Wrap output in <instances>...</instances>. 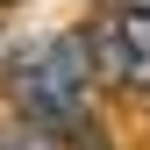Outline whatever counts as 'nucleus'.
<instances>
[{
	"instance_id": "nucleus-2",
	"label": "nucleus",
	"mask_w": 150,
	"mask_h": 150,
	"mask_svg": "<svg viewBox=\"0 0 150 150\" xmlns=\"http://www.w3.org/2000/svg\"><path fill=\"white\" fill-rule=\"evenodd\" d=\"M86 50H93V71H100L107 86L150 93V0H115L100 22H93Z\"/></svg>"
},
{
	"instance_id": "nucleus-1",
	"label": "nucleus",
	"mask_w": 150,
	"mask_h": 150,
	"mask_svg": "<svg viewBox=\"0 0 150 150\" xmlns=\"http://www.w3.org/2000/svg\"><path fill=\"white\" fill-rule=\"evenodd\" d=\"M93 50L86 36H36L7 57V100L29 115V129L64 136L93 115Z\"/></svg>"
},
{
	"instance_id": "nucleus-3",
	"label": "nucleus",
	"mask_w": 150,
	"mask_h": 150,
	"mask_svg": "<svg viewBox=\"0 0 150 150\" xmlns=\"http://www.w3.org/2000/svg\"><path fill=\"white\" fill-rule=\"evenodd\" d=\"M57 143H64V150H115V143H107V136H100L93 122H79V129H64Z\"/></svg>"
},
{
	"instance_id": "nucleus-4",
	"label": "nucleus",
	"mask_w": 150,
	"mask_h": 150,
	"mask_svg": "<svg viewBox=\"0 0 150 150\" xmlns=\"http://www.w3.org/2000/svg\"><path fill=\"white\" fill-rule=\"evenodd\" d=\"M0 150H57V136H43V129H36V136H7V129H0Z\"/></svg>"
}]
</instances>
